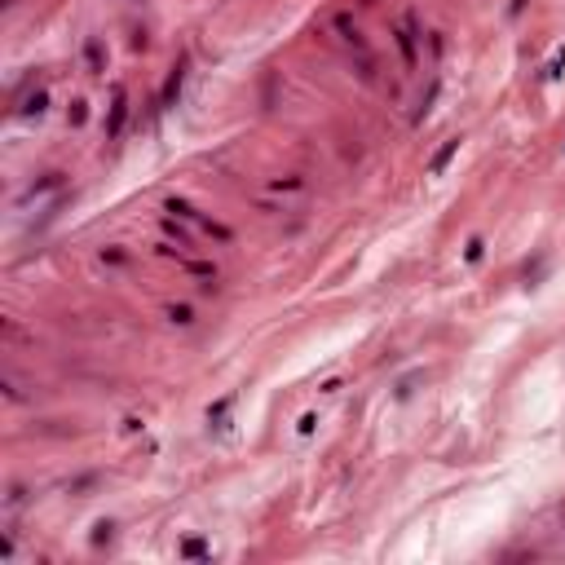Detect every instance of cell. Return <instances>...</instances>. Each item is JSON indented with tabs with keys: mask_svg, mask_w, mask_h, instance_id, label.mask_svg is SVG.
<instances>
[{
	"mask_svg": "<svg viewBox=\"0 0 565 565\" xmlns=\"http://www.w3.org/2000/svg\"><path fill=\"white\" fill-rule=\"evenodd\" d=\"M67 182V173H44L35 186H27V195H22V203H31V199H40V195H49V190H62Z\"/></svg>",
	"mask_w": 565,
	"mask_h": 565,
	"instance_id": "obj_10",
	"label": "cell"
},
{
	"mask_svg": "<svg viewBox=\"0 0 565 565\" xmlns=\"http://www.w3.org/2000/svg\"><path fill=\"white\" fill-rule=\"evenodd\" d=\"M164 238H177V247H190V243H195V234L182 225V216H164Z\"/></svg>",
	"mask_w": 565,
	"mask_h": 565,
	"instance_id": "obj_13",
	"label": "cell"
},
{
	"mask_svg": "<svg viewBox=\"0 0 565 565\" xmlns=\"http://www.w3.org/2000/svg\"><path fill=\"white\" fill-rule=\"evenodd\" d=\"M561 71H565V44H557V53L548 58V67H544V80H557Z\"/></svg>",
	"mask_w": 565,
	"mask_h": 565,
	"instance_id": "obj_16",
	"label": "cell"
},
{
	"mask_svg": "<svg viewBox=\"0 0 565 565\" xmlns=\"http://www.w3.org/2000/svg\"><path fill=\"white\" fill-rule=\"evenodd\" d=\"M102 261H106V266H124L128 252H124V247H102Z\"/></svg>",
	"mask_w": 565,
	"mask_h": 565,
	"instance_id": "obj_19",
	"label": "cell"
},
{
	"mask_svg": "<svg viewBox=\"0 0 565 565\" xmlns=\"http://www.w3.org/2000/svg\"><path fill=\"white\" fill-rule=\"evenodd\" d=\"M455 155H460V137H446V141H442V150L428 159V177H442V173L451 168V159H455Z\"/></svg>",
	"mask_w": 565,
	"mask_h": 565,
	"instance_id": "obj_6",
	"label": "cell"
},
{
	"mask_svg": "<svg viewBox=\"0 0 565 565\" xmlns=\"http://www.w3.org/2000/svg\"><path fill=\"white\" fill-rule=\"evenodd\" d=\"M5 503H9V508H22V503H27V486H9Z\"/></svg>",
	"mask_w": 565,
	"mask_h": 565,
	"instance_id": "obj_22",
	"label": "cell"
},
{
	"mask_svg": "<svg viewBox=\"0 0 565 565\" xmlns=\"http://www.w3.org/2000/svg\"><path fill=\"white\" fill-rule=\"evenodd\" d=\"M177 266H182L186 274H195V279H203V283H216V266H212V261H195V257H177Z\"/></svg>",
	"mask_w": 565,
	"mask_h": 565,
	"instance_id": "obj_12",
	"label": "cell"
},
{
	"mask_svg": "<svg viewBox=\"0 0 565 565\" xmlns=\"http://www.w3.org/2000/svg\"><path fill=\"white\" fill-rule=\"evenodd\" d=\"M393 35H398V49H402V62L415 71L419 62V27H415V14H406L398 27H393Z\"/></svg>",
	"mask_w": 565,
	"mask_h": 565,
	"instance_id": "obj_2",
	"label": "cell"
},
{
	"mask_svg": "<svg viewBox=\"0 0 565 565\" xmlns=\"http://www.w3.org/2000/svg\"><path fill=\"white\" fill-rule=\"evenodd\" d=\"M437 93H442V80L433 76V84H428V93H424V98H419V111H415V119H424V115L433 111V102H437Z\"/></svg>",
	"mask_w": 565,
	"mask_h": 565,
	"instance_id": "obj_14",
	"label": "cell"
},
{
	"mask_svg": "<svg viewBox=\"0 0 565 565\" xmlns=\"http://www.w3.org/2000/svg\"><path fill=\"white\" fill-rule=\"evenodd\" d=\"M182 89H186V62H177L173 71H168V80H164V93H159V111H168V106H177V98H182Z\"/></svg>",
	"mask_w": 565,
	"mask_h": 565,
	"instance_id": "obj_4",
	"label": "cell"
},
{
	"mask_svg": "<svg viewBox=\"0 0 565 565\" xmlns=\"http://www.w3.org/2000/svg\"><path fill=\"white\" fill-rule=\"evenodd\" d=\"M84 67H89V76H102L106 71V49H102V40H84Z\"/></svg>",
	"mask_w": 565,
	"mask_h": 565,
	"instance_id": "obj_8",
	"label": "cell"
},
{
	"mask_svg": "<svg viewBox=\"0 0 565 565\" xmlns=\"http://www.w3.org/2000/svg\"><path fill=\"white\" fill-rule=\"evenodd\" d=\"M300 186H305V177H279V182H274L279 195H283V190H300Z\"/></svg>",
	"mask_w": 565,
	"mask_h": 565,
	"instance_id": "obj_23",
	"label": "cell"
},
{
	"mask_svg": "<svg viewBox=\"0 0 565 565\" xmlns=\"http://www.w3.org/2000/svg\"><path fill=\"white\" fill-rule=\"evenodd\" d=\"M411 389H415V376H406V380H398V402H406V398H411Z\"/></svg>",
	"mask_w": 565,
	"mask_h": 565,
	"instance_id": "obj_24",
	"label": "cell"
},
{
	"mask_svg": "<svg viewBox=\"0 0 565 565\" xmlns=\"http://www.w3.org/2000/svg\"><path fill=\"white\" fill-rule=\"evenodd\" d=\"M89 119V102H71V128H80Z\"/></svg>",
	"mask_w": 565,
	"mask_h": 565,
	"instance_id": "obj_20",
	"label": "cell"
},
{
	"mask_svg": "<svg viewBox=\"0 0 565 565\" xmlns=\"http://www.w3.org/2000/svg\"><path fill=\"white\" fill-rule=\"evenodd\" d=\"M314 428H318V415H314V411H305V415H300V424H296V433H300V437H309Z\"/></svg>",
	"mask_w": 565,
	"mask_h": 565,
	"instance_id": "obj_21",
	"label": "cell"
},
{
	"mask_svg": "<svg viewBox=\"0 0 565 565\" xmlns=\"http://www.w3.org/2000/svg\"><path fill=\"white\" fill-rule=\"evenodd\" d=\"M168 322H177V327H190V322H195V309H190V305H168Z\"/></svg>",
	"mask_w": 565,
	"mask_h": 565,
	"instance_id": "obj_17",
	"label": "cell"
},
{
	"mask_svg": "<svg viewBox=\"0 0 565 565\" xmlns=\"http://www.w3.org/2000/svg\"><path fill=\"white\" fill-rule=\"evenodd\" d=\"M482 257H486V238L473 234V238H468V247H464V261H468V266H477Z\"/></svg>",
	"mask_w": 565,
	"mask_h": 565,
	"instance_id": "obj_15",
	"label": "cell"
},
{
	"mask_svg": "<svg viewBox=\"0 0 565 565\" xmlns=\"http://www.w3.org/2000/svg\"><path fill=\"white\" fill-rule=\"evenodd\" d=\"M124 119H128V93L115 89V93H111V119H106V137H119V133H124Z\"/></svg>",
	"mask_w": 565,
	"mask_h": 565,
	"instance_id": "obj_5",
	"label": "cell"
},
{
	"mask_svg": "<svg viewBox=\"0 0 565 565\" xmlns=\"http://www.w3.org/2000/svg\"><path fill=\"white\" fill-rule=\"evenodd\" d=\"M177 557H186V561H208L212 548H208V539L190 534V539H182V544H177Z\"/></svg>",
	"mask_w": 565,
	"mask_h": 565,
	"instance_id": "obj_7",
	"label": "cell"
},
{
	"mask_svg": "<svg viewBox=\"0 0 565 565\" xmlns=\"http://www.w3.org/2000/svg\"><path fill=\"white\" fill-rule=\"evenodd\" d=\"M230 406H234V393H230V398H221V402H212L208 406V428H216V433L230 428Z\"/></svg>",
	"mask_w": 565,
	"mask_h": 565,
	"instance_id": "obj_11",
	"label": "cell"
},
{
	"mask_svg": "<svg viewBox=\"0 0 565 565\" xmlns=\"http://www.w3.org/2000/svg\"><path fill=\"white\" fill-rule=\"evenodd\" d=\"M336 31H340V40L349 44V49L363 58V62H371V53H367V35L358 31V22H354L349 14H336Z\"/></svg>",
	"mask_w": 565,
	"mask_h": 565,
	"instance_id": "obj_3",
	"label": "cell"
},
{
	"mask_svg": "<svg viewBox=\"0 0 565 565\" xmlns=\"http://www.w3.org/2000/svg\"><path fill=\"white\" fill-rule=\"evenodd\" d=\"M164 212H173V216H182L186 225H195V230H203V234H212V238H221V243H230L234 238V230L230 225H221V221H212V216H203V212H195L186 199H168L164 203Z\"/></svg>",
	"mask_w": 565,
	"mask_h": 565,
	"instance_id": "obj_1",
	"label": "cell"
},
{
	"mask_svg": "<svg viewBox=\"0 0 565 565\" xmlns=\"http://www.w3.org/2000/svg\"><path fill=\"white\" fill-rule=\"evenodd\" d=\"M111 539H115V521H106V516H102V521H98V525H93V548H102V544H111Z\"/></svg>",
	"mask_w": 565,
	"mask_h": 565,
	"instance_id": "obj_18",
	"label": "cell"
},
{
	"mask_svg": "<svg viewBox=\"0 0 565 565\" xmlns=\"http://www.w3.org/2000/svg\"><path fill=\"white\" fill-rule=\"evenodd\" d=\"M44 111H49V93H44V89H35V93H31V98H22V106H18V111H14V115H18V119H31V115H35V119H40Z\"/></svg>",
	"mask_w": 565,
	"mask_h": 565,
	"instance_id": "obj_9",
	"label": "cell"
}]
</instances>
